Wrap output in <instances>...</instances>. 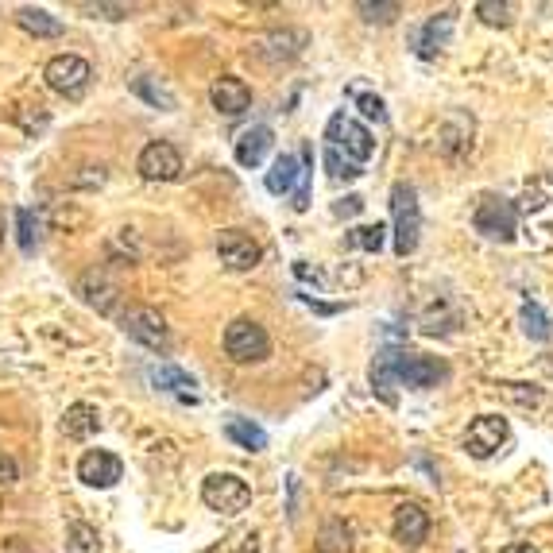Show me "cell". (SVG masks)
Segmentation results:
<instances>
[{
    "instance_id": "obj_1",
    "label": "cell",
    "mask_w": 553,
    "mask_h": 553,
    "mask_svg": "<svg viewBox=\"0 0 553 553\" xmlns=\"http://www.w3.org/2000/svg\"><path fill=\"white\" fill-rule=\"evenodd\" d=\"M391 217H395V256L407 260L418 248V236H422V205H418L414 186H407V182L391 186Z\"/></svg>"
},
{
    "instance_id": "obj_2",
    "label": "cell",
    "mask_w": 553,
    "mask_h": 553,
    "mask_svg": "<svg viewBox=\"0 0 553 553\" xmlns=\"http://www.w3.org/2000/svg\"><path fill=\"white\" fill-rule=\"evenodd\" d=\"M120 329H124L136 345L159 352V356L171 352V329H167V321H163V314H159L155 306H132V310H124V314H120Z\"/></svg>"
},
{
    "instance_id": "obj_3",
    "label": "cell",
    "mask_w": 553,
    "mask_h": 553,
    "mask_svg": "<svg viewBox=\"0 0 553 553\" xmlns=\"http://www.w3.org/2000/svg\"><path fill=\"white\" fill-rule=\"evenodd\" d=\"M202 503L217 515H240L252 503V488L236 472H213L202 484Z\"/></svg>"
},
{
    "instance_id": "obj_4",
    "label": "cell",
    "mask_w": 553,
    "mask_h": 553,
    "mask_svg": "<svg viewBox=\"0 0 553 553\" xmlns=\"http://www.w3.org/2000/svg\"><path fill=\"white\" fill-rule=\"evenodd\" d=\"M225 352L233 356L236 364H260L271 356V337L260 321L252 318H236L229 329H225Z\"/></svg>"
},
{
    "instance_id": "obj_5",
    "label": "cell",
    "mask_w": 553,
    "mask_h": 553,
    "mask_svg": "<svg viewBox=\"0 0 553 553\" xmlns=\"http://www.w3.org/2000/svg\"><path fill=\"white\" fill-rule=\"evenodd\" d=\"M472 225H476V233H484L488 240L511 244V240H515V229H519V209H515V202L499 198V194H488L484 202L476 205Z\"/></svg>"
},
{
    "instance_id": "obj_6",
    "label": "cell",
    "mask_w": 553,
    "mask_h": 553,
    "mask_svg": "<svg viewBox=\"0 0 553 553\" xmlns=\"http://www.w3.org/2000/svg\"><path fill=\"white\" fill-rule=\"evenodd\" d=\"M43 78H47V86L55 89L59 97L78 101V97L89 89V82H93V66H89L82 55H55V59L47 62Z\"/></svg>"
},
{
    "instance_id": "obj_7",
    "label": "cell",
    "mask_w": 553,
    "mask_h": 553,
    "mask_svg": "<svg viewBox=\"0 0 553 553\" xmlns=\"http://www.w3.org/2000/svg\"><path fill=\"white\" fill-rule=\"evenodd\" d=\"M325 140H329V147L345 151V159H352L356 167H364V163L376 155V140H372V132H368L364 124L349 120L345 113H337V117L329 120V128H325Z\"/></svg>"
},
{
    "instance_id": "obj_8",
    "label": "cell",
    "mask_w": 553,
    "mask_h": 553,
    "mask_svg": "<svg viewBox=\"0 0 553 553\" xmlns=\"http://www.w3.org/2000/svg\"><path fill=\"white\" fill-rule=\"evenodd\" d=\"M391 368H395V379L407 383V387H414V391L437 387L441 379L449 376L445 360H437V356H418V352H395Z\"/></svg>"
},
{
    "instance_id": "obj_9",
    "label": "cell",
    "mask_w": 553,
    "mask_h": 553,
    "mask_svg": "<svg viewBox=\"0 0 553 553\" xmlns=\"http://www.w3.org/2000/svg\"><path fill=\"white\" fill-rule=\"evenodd\" d=\"M507 437H511V426H507V418H499V414H480L472 426H468L465 434V449L472 457H480V461H488L495 457L503 445H507Z\"/></svg>"
},
{
    "instance_id": "obj_10",
    "label": "cell",
    "mask_w": 553,
    "mask_h": 553,
    "mask_svg": "<svg viewBox=\"0 0 553 553\" xmlns=\"http://www.w3.org/2000/svg\"><path fill=\"white\" fill-rule=\"evenodd\" d=\"M136 171H140L147 182H175V178L182 175V155H178L175 144L155 140V144H147L144 151H140Z\"/></svg>"
},
{
    "instance_id": "obj_11",
    "label": "cell",
    "mask_w": 553,
    "mask_h": 553,
    "mask_svg": "<svg viewBox=\"0 0 553 553\" xmlns=\"http://www.w3.org/2000/svg\"><path fill=\"white\" fill-rule=\"evenodd\" d=\"M217 256L229 271H252L263 260V248L244 229H225L217 236Z\"/></svg>"
},
{
    "instance_id": "obj_12",
    "label": "cell",
    "mask_w": 553,
    "mask_h": 553,
    "mask_svg": "<svg viewBox=\"0 0 553 553\" xmlns=\"http://www.w3.org/2000/svg\"><path fill=\"white\" fill-rule=\"evenodd\" d=\"M120 476H124V465L109 449H89L86 457L78 461V480L89 484V488H113Z\"/></svg>"
},
{
    "instance_id": "obj_13",
    "label": "cell",
    "mask_w": 553,
    "mask_h": 553,
    "mask_svg": "<svg viewBox=\"0 0 553 553\" xmlns=\"http://www.w3.org/2000/svg\"><path fill=\"white\" fill-rule=\"evenodd\" d=\"M209 101H213V109H217L221 117H240V113H248V105H252V89H248V82H240L236 74H225V78L213 82Z\"/></svg>"
},
{
    "instance_id": "obj_14",
    "label": "cell",
    "mask_w": 553,
    "mask_h": 553,
    "mask_svg": "<svg viewBox=\"0 0 553 553\" xmlns=\"http://www.w3.org/2000/svg\"><path fill=\"white\" fill-rule=\"evenodd\" d=\"M453 28H457V12H437L430 16L422 31H418V59H437L445 47H449V39H453Z\"/></svg>"
},
{
    "instance_id": "obj_15",
    "label": "cell",
    "mask_w": 553,
    "mask_h": 553,
    "mask_svg": "<svg viewBox=\"0 0 553 553\" xmlns=\"http://www.w3.org/2000/svg\"><path fill=\"white\" fill-rule=\"evenodd\" d=\"M78 294L86 298L97 314H113V310H117V302H120V287L109 279V275H105V271H101V267H93V271L82 275Z\"/></svg>"
},
{
    "instance_id": "obj_16",
    "label": "cell",
    "mask_w": 553,
    "mask_h": 553,
    "mask_svg": "<svg viewBox=\"0 0 553 553\" xmlns=\"http://www.w3.org/2000/svg\"><path fill=\"white\" fill-rule=\"evenodd\" d=\"M151 383H155L159 391L175 395L178 403H198V399H202V391H198V379L186 376V372H182V368H175V364L151 368Z\"/></svg>"
},
{
    "instance_id": "obj_17",
    "label": "cell",
    "mask_w": 553,
    "mask_h": 553,
    "mask_svg": "<svg viewBox=\"0 0 553 553\" xmlns=\"http://www.w3.org/2000/svg\"><path fill=\"white\" fill-rule=\"evenodd\" d=\"M275 144V132L267 128V124H256V128H248L240 140H236V163L240 167H260L263 159H267V151Z\"/></svg>"
},
{
    "instance_id": "obj_18",
    "label": "cell",
    "mask_w": 553,
    "mask_h": 553,
    "mask_svg": "<svg viewBox=\"0 0 553 553\" xmlns=\"http://www.w3.org/2000/svg\"><path fill=\"white\" fill-rule=\"evenodd\" d=\"M426 534H430V515H426L418 503H403V507L395 511V538H399L403 546H418Z\"/></svg>"
},
{
    "instance_id": "obj_19",
    "label": "cell",
    "mask_w": 553,
    "mask_h": 553,
    "mask_svg": "<svg viewBox=\"0 0 553 553\" xmlns=\"http://www.w3.org/2000/svg\"><path fill=\"white\" fill-rule=\"evenodd\" d=\"M306 47V31H271L260 39V55L271 62H283V59H298Z\"/></svg>"
},
{
    "instance_id": "obj_20",
    "label": "cell",
    "mask_w": 553,
    "mask_h": 553,
    "mask_svg": "<svg viewBox=\"0 0 553 553\" xmlns=\"http://www.w3.org/2000/svg\"><path fill=\"white\" fill-rule=\"evenodd\" d=\"M101 430V414L97 407H89V403H74V407L62 414V434L70 437V441H86Z\"/></svg>"
},
{
    "instance_id": "obj_21",
    "label": "cell",
    "mask_w": 553,
    "mask_h": 553,
    "mask_svg": "<svg viewBox=\"0 0 553 553\" xmlns=\"http://www.w3.org/2000/svg\"><path fill=\"white\" fill-rule=\"evenodd\" d=\"M298 175H302V163L294 159L291 151H283V155H275V163H271V171H267V178H263V186H267V194H287V190H294L298 186Z\"/></svg>"
},
{
    "instance_id": "obj_22",
    "label": "cell",
    "mask_w": 553,
    "mask_h": 553,
    "mask_svg": "<svg viewBox=\"0 0 553 553\" xmlns=\"http://www.w3.org/2000/svg\"><path fill=\"white\" fill-rule=\"evenodd\" d=\"M225 437L240 445V449H248V453H263L267 449V434H263V426H256L252 418H229L225 422Z\"/></svg>"
},
{
    "instance_id": "obj_23",
    "label": "cell",
    "mask_w": 553,
    "mask_h": 553,
    "mask_svg": "<svg viewBox=\"0 0 553 553\" xmlns=\"http://www.w3.org/2000/svg\"><path fill=\"white\" fill-rule=\"evenodd\" d=\"M468 140H472V117H465V113H449V120H445L441 132H437V147H441L445 155H457Z\"/></svg>"
},
{
    "instance_id": "obj_24",
    "label": "cell",
    "mask_w": 553,
    "mask_h": 553,
    "mask_svg": "<svg viewBox=\"0 0 553 553\" xmlns=\"http://www.w3.org/2000/svg\"><path fill=\"white\" fill-rule=\"evenodd\" d=\"M16 24L28 31V35H35V39H55V35H62V24L47 8H20L16 12Z\"/></svg>"
},
{
    "instance_id": "obj_25",
    "label": "cell",
    "mask_w": 553,
    "mask_h": 553,
    "mask_svg": "<svg viewBox=\"0 0 553 553\" xmlns=\"http://www.w3.org/2000/svg\"><path fill=\"white\" fill-rule=\"evenodd\" d=\"M314 550L318 553H352V526L341 523V519H329V523L318 530Z\"/></svg>"
},
{
    "instance_id": "obj_26",
    "label": "cell",
    "mask_w": 553,
    "mask_h": 553,
    "mask_svg": "<svg viewBox=\"0 0 553 553\" xmlns=\"http://www.w3.org/2000/svg\"><path fill=\"white\" fill-rule=\"evenodd\" d=\"M519 321H523L526 337H530V341H538V345H546V341L553 337V325H550L546 310H542L538 302H523V310H519Z\"/></svg>"
},
{
    "instance_id": "obj_27",
    "label": "cell",
    "mask_w": 553,
    "mask_h": 553,
    "mask_svg": "<svg viewBox=\"0 0 553 553\" xmlns=\"http://www.w3.org/2000/svg\"><path fill=\"white\" fill-rule=\"evenodd\" d=\"M16 240H20V248L28 256L39 248V240H43V217L35 209H16Z\"/></svg>"
},
{
    "instance_id": "obj_28",
    "label": "cell",
    "mask_w": 553,
    "mask_h": 553,
    "mask_svg": "<svg viewBox=\"0 0 553 553\" xmlns=\"http://www.w3.org/2000/svg\"><path fill=\"white\" fill-rule=\"evenodd\" d=\"M302 175H298V186H294V213H306L310 209V186H314V147H302Z\"/></svg>"
},
{
    "instance_id": "obj_29",
    "label": "cell",
    "mask_w": 553,
    "mask_h": 553,
    "mask_svg": "<svg viewBox=\"0 0 553 553\" xmlns=\"http://www.w3.org/2000/svg\"><path fill=\"white\" fill-rule=\"evenodd\" d=\"M349 97H352V105L360 109V117L376 120V124H387V109H383V97H376L372 89L349 86Z\"/></svg>"
},
{
    "instance_id": "obj_30",
    "label": "cell",
    "mask_w": 553,
    "mask_h": 553,
    "mask_svg": "<svg viewBox=\"0 0 553 553\" xmlns=\"http://www.w3.org/2000/svg\"><path fill=\"white\" fill-rule=\"evenodd\" d=\"M391 360H395V352H379L376 364H372V387H376L387 403H395V395H391V383H395V368H391Z\"/></svg>"
},
{
    "instance_id": "obj_31",
    "label": "cell",
    "mask_w": 553,
    "mask_h": 553,
    "mask_svg": "<svg viewBox=\"0 0 553 553\" xmlns=\"http://www.w3.org/2000/svg\"><path fill=\"white\" fill-rule=\"evenodd\" d=\"M132 89H136L144 101H151L155 109H163V113H171V109H175V93H171L167 86H151V78H147V74H140V78L132 82Z\"/></svg>"
},
{
    "instance_id": "obj_32",
    "label": "cell",
    "mask_w": 553,
    "mask_h": 553,
    "mask_svg": "<svg viewBox=\"0 0 553 553\" xmlns=\"http://www.w3.org/2000/svg\"><path fill=\"white\" fill-rule=\"evenodd\" d=\"M383 240H387V229L383 225H360V229H352L349 233V244L352 248H360V252H379L383 248Z\"/></svg>"
},
{
    "instance_id": "obj_33",
    "label": "cell",
    "mask_w": 553,
    "mask_h": 553,
    "mask_svg": "<svg viewBox=\"0 0 553 553\" xmlns=\"http://www.w3.org/2000/svg\"><path fill=\"white\" fill-rule=\"evenodd\" d=\"M325 167H329V175L333 178H345V182H352V178H360L364 171L352 163V159H345L337 147H325Z\"/></svg>"
},
{
    "instance_id": "obj_34",
    "label": "cell",
    "mask_w": 553,
    "mask_h": 553,
    "mask_svg": "<svg viewBox=\"0 0 553 553\" xmlns=\"http://www.w3.org/2000/svg\"><path fill=\"white\" fill-rule=\"evenodd\" d=\"M511 4H495V0H480L476 4V16L484 20V24H492V28H507L511 24Z\"/></svg>"
},
{
    "instance_id": "obj_35",
    "label": "cell",
    "mask_w": 553,
    "mask_h": 553,
    "mask_svg": "<svg viewBox=\"0 0 553 553\" xmlns=\"http://www.w3.org/2000/svg\"><path fill=\"white\" fill-rule=\"evenodd\" d=\"M356 12H360L368 24H391L403 8H399L395 0H387V4H368V0H364V4H356Z\"/></svg>"
},
{
    "instance_id": "obj_36",
    "label": "cell",
    "mask_w": 553,
    "mask_h": 553,
    "mask_svg": "<svg viewBox=\"0 0 553 553\" xmlns=\"http://www.w3.org/2000/svg\"><path fill=\"white\" fill-rule=\"evenodd\" d=\"M499 391L507 399H515L519 407H530V403H542V391H519V383H499Z\"/></svg>"
},
{
    "instance_id": "obj_37",
    "label": "cell",
    "mask_w": 553,
    "mask_h": 553,
    "mask_svg": "<svg viewBox=\"0 0 553 553\" xmlns=\"http://www.w3.org/2000/svg\"><path fill=\"white\" fill-rule=\"evenodd\" d=\"M225 546H229V550H236V553H260V538H256L252 530H244V534H236V538H229Z\"/></svg>"
},
{
    "instance_id": "obj_38",
    "label": "cell",
    "mask_w": 553,
    "mask_h": 553,
    "mask_svg": "<svg viewBox=\"0 0 553 553\" xmlns=\"http://www.w3.org/2000/svg\"><path fill=\"white\" fill-rule=\"evenodd\" d=\"M16 480H20V465H16V457L0 449V484H16Z\"/></svg>"
},
{
    "instance_id": "obj_39",
    "label": "cell",
    "mask_w": 553,
    "mask_h": 553,
    "mask_svg": "<svg viewBox=\"0 0 553 553\" xmlns=\"http://www.w3.org/2000/svg\"><path fill=\"white\" fill-rule=\"evenodd\" d=\"M82 12H101L105 20H124V16H128L124 4H82Z\"/></svg>"
},
{
    "instance_id": "obj_40",
    "label": "cell",
    "mask_w": 553,
    "mask_h": 553,
    "mask_svg": "<svg viewBox=\"0 0 553 553\" xmlns=\"http://www.w3.org/2000/svg\"><path fill=\"white\" fill-rule=\"evenodd\" d=\"M360 209H364V198H356V194H349L345 202H337V205H333V213H337V217H356Z\"/></svg>"
},
{
    "instance_id": "obj_41",
    "label": "cell",
    "mask_w": 553,
    "mask_h": 553,
    "mask_svg": "<svg viewBox=\"0 0 553 553\" xmlns=\"http://www.w3.org/2000/svg\"><path fill=\"white\" fill-rule=\"evenodd\" d=\"M499 553H538V550H534L530 542H507V546H503Z\"/></svg>"
},
{
    "instance_id": "obj_42",
    "label": "cell",
    "mask_w": 553,
    "mask_h": 553,
    "mask_svg": "<svg viewBox=\"0 0 553 553\" xmlns=\"http://www.w3.org/2000/svg\"><path fill=\"white\" fill-rule=\"evenodd\" d=\"M0 244H4V225H0Z\"/></svg>"
}]
</instances>
